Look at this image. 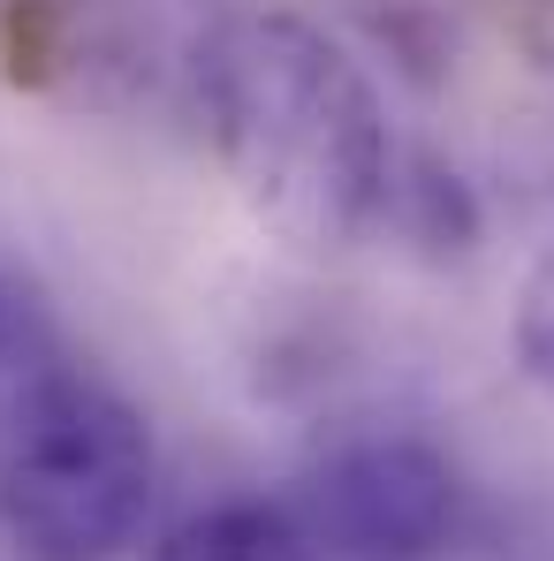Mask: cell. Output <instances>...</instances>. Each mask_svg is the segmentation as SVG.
<instances>
[{
  "instance_id": "obj_5",
  "label": "cell",
  "mask_w": 554,
  "mask_h": 561,
  "mask_svg": "<svg viewBox=\"0 0 554 561\" xmlns=\"http://www.w3.org/2000/svg\"><path fill=\"white\" fill-rule=\"evenodd\" d=\"M380 205H395V220H403V236L418 243V251H433V259H463L471 243H478V197L463 183L456 168H441V160H410L403 175L387 168V197Z\"/></svg>"
},
{
  "instance_id": "obj_3",
  "label": "cell",
  "mask_w": 554,
  "mask_h": 561,
  "mask_svg": "<svg viewBox=\"0 0 554 561\" xmlns=\"http://www.w3.org/2000/svg\"><path fill=\"white\" fill-rule=\"evenodd\" d=\"M463 478L418 433H365L304 478V524L342 561H433L456 539Z\"/></svg>"
},
{
  "instance_id": "obj_7",
  "label": "cell",
  "mask_w": 554,
  "mask_h": 561,
  "mask_svg": "<svg viewBox=\"0 0 554 561\" xmlns=\"http://www.w3.org/2000/svg\"><path fill=\"white\" fill-rule=\"evenodd\" d=\"M38 350H46V311L31 304L23 280L0 274V365H23V357H38Z\"/></svg>"
},
{
  "instance_id": "obj_6",
  "label": "cell",
  "mask_w": 554,
  "mask_h": 561,
  "mask_svg": "<svg viewBox=\"0 0 554 561\" xmlns=\"http://www.w3.org/2000/svg\"><path fill=\"white\" fill-rule=\"evenodd\" d=\"M517 365L554 394V251L517 288Z\"/></svg>"
},
{
  "instance_id": "obj_1",
  "label": "cell",
  "mask_w": 554,
  "mask_h": 561,
  "mask_svg": "<svg viewBox=\"0 0 554 561\" xmlns=\"http://www.w3.org/2000/svg\"><path fill=\"white\" fill-rule=\"evenodd\" d=\"M197 99L244 213L304 259L350 251L387 197L372 77L304 15H236L197 46Z\"/></svg>"
},
{
  "instance_id": "obj_4",
  "label": "cell",
  "mask_w": 554,
  "mask_h": 561,
  "mask_svg": "<svg viewBox=\"0 0 554 561\" xmlns=\"http://www.w3.org/2000/svg\"><path fill=\"white\" fill-rule=\"evenodd\" d=\"M152 561H304V531L274 501H221L183 516L152 547Z\"/></svg>"
},
{
  "instance_id": "obj_2",
  "label": "cell",
  "mask_w": 554,
  "mask_h": 561,
  "mask_svg": "<svg viewBox=\"0 0 554 561\" xmlns=\"http://www.w3.org/2000/svg\"><path fill=\"white\" fill-rule=\"evenodd\" d=\"M152 425L99 373L38 365L0 440V524L31 561L122 554L152 508Z\"/></svg>"
}]
</instances>
